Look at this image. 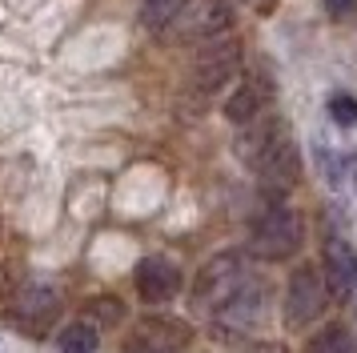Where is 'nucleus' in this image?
Wrapping results in <instances>:
<instances>
[{
	"instance_id": "f257e3e1",
	"label": "nucleus",
	"mask_w": 357,
	"mask_h": 353,
	"mask_svg": "<svg viewBox=\"0 0 357 353\" xmlns=\"http://www.w3.org/2000/svg\"><path fill=\"white\" fill-rule=\"evenodd\" d=\"M249 281H253V273H249L245 253H233V249H225V253H213L209 261L201 265L193 289H189L193 309H197V313H205V317H213V313H217L221 305L233 301V297H237Z\"/></svg>"
},
{
	"instance_id": "f03ea898",
	"label": "nucleus",
	"mask_w": 357,
	"mask_h": 353,
	"mask_svg": "<svg viewBox=\"0 0 357 353\" xmlns=\"http://www.w3.org/2000/svg\"><path fill=\"white\" fill-rule=\"evenodd\" d=\"M301 245H305V221H301L297 209L273 205L253 221L249 253L257 257V261H285V257H293Z\"/></svg>"
},
{
	"instance_id": "7ed1b4c3",
	"label": "nucleus",
	"mask_w": 357,
	"mask_h": 353,
	"mask_svg": "<svg viewBox=\"0 0 357 353\" xmlns=\"http://www.w3.org/2000/svg\"><path fill=\"white\" fill-rule=\"evenodd\" d=\"M56 317H61V289L52 281H29L8 301V325L20 333H49V325H56Z\"/></svg>"
},
{
	"instance_id": "20e7f679",
	"label": "nucleus",
	"mask_w": 357,
	"mask_h": 353,
	"mask_svg": "<svg viewBox=\"0 0 357 353\" xmlns=\"http://www.w3.org/2000/svg\"><path fill=\"white\" fill-rule=\"evenodd\" d=\"M237 68H241V40H233V36H217V40H205L201 52L193 57L189 84H193V93L213 96V93H221L229 80L237 77Z\"/></svg>"
},
{
	"instance_id": "39448f33",
	"label": "nucleus",
	"mask_w": 357,
	"mask_h": 353,
	"mask_svg": "<svg viewBox=\"0 0 357 353\" xmlns=\"http://www.w3.org/2000/svg\"><path fill=\"white\" fill-rule=\"evenodd\" d=\"M265 309H269V285H265L261 277H253L233 301L221 305L209 317L213 321L209 333L217 337V341H237V337H245L249 329H257L261 321H265Z\"/></svg>"
},
{
	"instance_id": "423d86ee",
	"label": "nucleus",
	"mask_w": 357,
	"mask_h": 353,
	"mask_svg": "<svg viewBox=\"0 0 357 353\" xmlns=\"http://www.w3.org/2000/svg\"><path fill=\"white\" fill-rule=\"evenodd\" d=\"M233 29V4L229 0H189L181 16L165 29V40H177V45H189V40H217Z\"/></svg>"
},
{
	"instance_id": "0eeeda50",
	"label": "nucleus",
	"mask_w": 357,
	"mask_h": 353,
	"mask_svg": "<svg viewBox=\"0 0 357 353\" xmlns=\"http://www.w3.org/2000/svg\"><path fill=\"white\" fill-rule=\"evenodd\" d=\"M329 305V285L317 265H297L285 281V325L301 329L309 321H317Z\"/></svg>"
},
{
	"instance_id": "6e6552de",
	"label": "nucleus",
	"mask_w": 357,
	"mask_h": 353,
	"mask_svg": "<svg viewBox=\"0 0 357 353\" xmlns=\"http://www.w3.org/2000/svg\"><path fill=\"white\" fill-rule=\"evenodd\" d=\"M189 337H193L189 321L157 313V317H141L137 321L129 333H125L121 350L125 353H181L185 345H189Z\"/></svg>"
},
{
	"instance_id": "1a4fd4ad",
	"label": "nucleus",
	"mask_w": 357,
	"mask_h": 353,
	"mask_svg": "<svg viewBox=\"0 0 357 353\" xmlns=\"http://www.w3.org/2000/svg\"><path fill=\"white\" fill-rule=\"evenodd\" d=\"M285 137H289V133H285V121H281L277 112H261L257 121L241 125L237 141H233V153H237V160H241V165L257 169L261 160L269 157V153H273Z\"/></svg>"
},
{
	"instance_id": "9d476101",
	"label": "nucleus",
	"mask_w": 357,
	"mask_h": 353,
	"mask_svg": "<svg viewBox=\"0 0 357 353\" xmlns=\"http://www.w3.org/2000/svg\"><path fill=\"white\" fill-rule=\"evenodd\" d=\"M321 273H325V285H329V297L345 301V297L354 293V285H357V253L341 233H325Z\"/></svg>"
},
{
	"instance_id": "9b49d317",
	"label": "nucleus",
	"mask_w": 357,
	"mask_h": 353,
	"mask_svg": "<svg viewBox=\"0 0 357 353\" xmlns=\"http://www.w3.org/2000/svg\"><path fill=\"white\" fill-rule=\"evenodd\" d=\"M257 181H261V189L269 193V201H281L301 181V153H297V144L289 137L257 165Z\"/></svg>"
},
{
	"instance_id": "f8f14e48",
	"label": "nucleus",
	"mask_w": 357,
	"mask_h": 353,
	"mask_svg": "<svg viewBox=\"0 0 357 353\" xmlns=\"http://www.w3.org/2000/svg\"><path fill=\"white\" fill-rule=\"evenodd\" d=\"M132 285L141 293V301L149 305H165L181 293V269L169 257H145L137 273H132Z\"/></svg>"
},
{
	"instance_id": "ddd939ff",
	"label": "nucleus",
	"mask_w": 357,
	"mask_h": 353,
	"mask_svg": "<svg viewBox=\"0 0 357 353\" xmlns=\"http://www.w3.org/2000/svg\"><path fill=\"white\" fill-rule=\"evenodd\" d=\"M269 100H273V80L249 73L225 100V117L233 125H249V121H257L261 112H269Z\"/></svg>"
},
{
	"instance_id": "4468645a",
	"label": "nucleus",
	"mask_w": 357,
	"mask_h": 353,
	"mask_svg": "<svg viewBox=\"0 0 357 353\" xmlns=\"http://www.w3.org/2000/svg\"><path fill=\"white\" fill-rule=\"evenodd\" d=\"M97 341H100V333H97V325H93L89 317L68 321L65 329H61V337H56L61 353H93L97 350Z\"/></svg>"
},
{
	"instance_id": "2eb2a0df",
	"label": "nucleus",
	"mask_w": 357,
	"mask_h": 353,
	"mask_svg": "<svg viewBox=\"0 0 357 353\" xmlns=\"http://www.w3.org/2000/svg\"><path fill=\"white\" fill-rule=\"evenodd\" d=\"M185 4H189V0H141V24H145L149 32L165 36V29L181 16Z\"/></svg>"
},
{
	"instance_id": "dca6fc26",
	"label": "nucleus",
	"mask_w": 357,
	"mask_h": 353,
	"mask_svg": "<svg viewBox=\"0 0 357 353\" xmlns=\"http://www.w3.org/2000/svg\"><path fill=\"white\" fill-rule=\"evenodd\" d=\"M301 353H357V341L345 325H325L321 333H313Z\"/></svg>"
},
{
	"instance_id": "f3484780",
	"label": "nucleus",
	"mask_w": 357,
	"mask_h": 353,
	"mask_svg": "<svg viewBox=\"0 0 357 353\" xmlns=\"http://www.w3.org/2000/svg\"><path fill=\"white\" fill-rule=\"evenodd\" d=\"M84 313L93 317L97 329H105V325H121L125 321V305L116 301V297H109V293H100V297H93V301L84 305Z\"/></svg>"
},
{
	"instance_id": "a211bd4d",
	"label": "nucleus",
	"mask_w": 357,
	"mask_h": 353,
	"mask_svg": "<svg viewBox=\"0 0 357 353\" xmlns=\"http://www.w3.org/2000/svg\"><path fill=\"white\" fill-rule=\"evenodd\" d=\"M329 117H333L337 125L354 128V125H357V100H354L349 93H337V96H329Z\"/></svg>"
},
{
	"instance_id": "6ab92c4d",
	"label": "nucleus",
	"mask_w": 357,
	"mask_h": 353,
	"mask_svg": "<svg viewBox=\"0 0 357 353\" xmlns=\"http://www.w3.org/2000/svg\"><path fill=\"white\" fill-rule=\"evenodd\" d=\"M17 289H20V265L13 257H0V301L13 297Z\"/></svg>"
},
{
	"instance_id": "aec40b11",
	"label": "nucleus",
	"mask_w": 357,
	"mask_h": 353,
	"mask_svg": "<svg viewBox=\"0 0 357 353\" xmlns=\"http://www.w3.org/2000/svg\"><path fill=\"white\" fill-rule=\"evenodd\" d=\"M233 353H285V345L281 341H253V345H241Z\"/></svg>"
}]
</instances>
